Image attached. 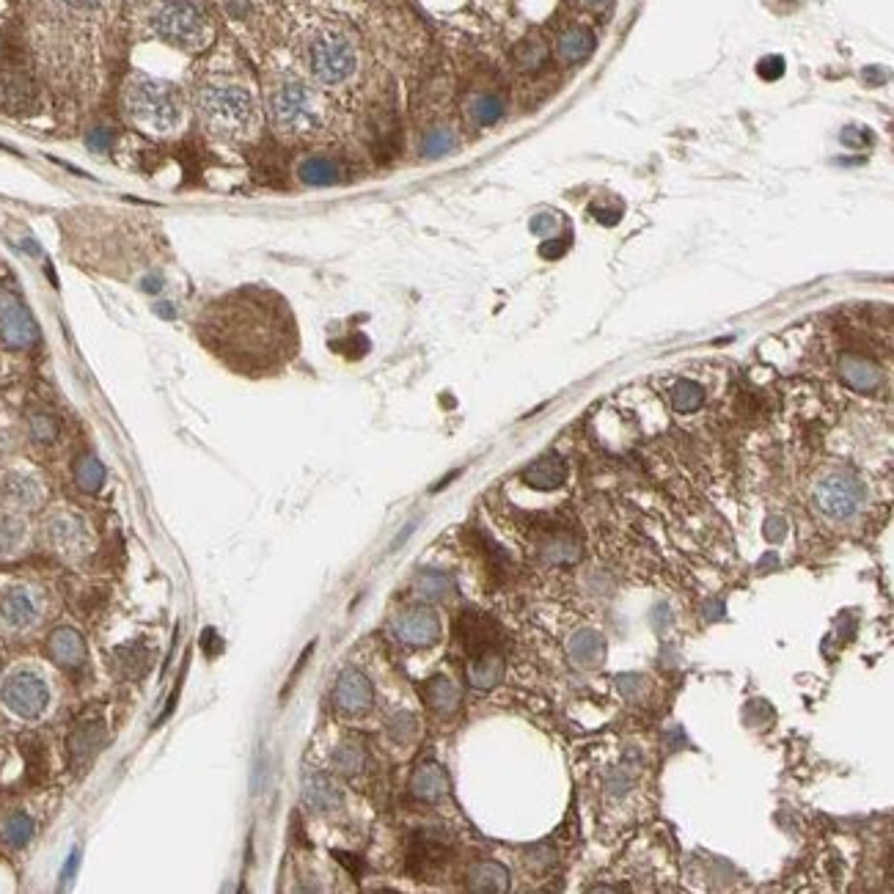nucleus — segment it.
I'll return each instance as SVG.
<instances>
[{
    "label": "nucleus",
    "instance_id": "f257e3e1",
    "mask_svg": "<svg viewBox=\"0 0 894 894\" xmlns=\"http://www.w3.org/2000/svg\"><path fill=\"white\" fill-rule=\"evenodd\" d=\"M199 339L223 364L248 377L273 375L298 353V328L287 300L243 287L204 306Z\"/></svg>",
    "mask_w": 894,
    "mask_h": 894
},
{
    "label": "nucleus",
    "instance_id": "f03ea898",
    "mask_svg": "<svg viewBox=\"0 0 894 894\" xmlns=\"http://www.w3.org/2000/svg\"><path fill=\"white\" fill-rule=\"evenodd\" d=\"M127 111L152 133H174L185 119L182 91L168 80L138 78L127 89Z\"/></svg>",
    "mask_w": 894,
    "mask_h": 894
},
{
    "label": "nucleus",
    "instance_id": "7ed1b4c3",
    "mask_svg": "<svg viewBox=\"0 0 894 894\" xmlns=\"http://www.w3.org/2000/svg\"><path fill=\"white\" fill-rule=\"evenodd\" d=\"M196 108L212 130L226 135L248 133L256 122L254 94L240 83H207L196 94Z\"/></svg>",
    "mask_w": 894,
    "mask_h": 894
},
{
    "label": "nucleus",
    "instance_id": "20e7f679",
    "mask_svg": "<svg viewBox=\"0 0 894 894\" xmlns=\"http://www.w3.org/2000/svg\"><path fill=\"white\" fill-rule=\"evenodd\" d=\"M267 111L281 133L309 135L322 127L320 94L306 80H281L267 100Z\"/></svg>",
    "mask_w": 894,
    "mask_h": 894
},
{
    "label": "nucleus",
    "instance_id": "39448f33",
    "mask_svg": "<svg viewBox=\"0 0 894 894\" xmlns=\"http://www.w3.org/2000/svg\"><path fill=\"white\" fill-rule=\"evenodd\" d=\"M152 31L168 45L196 50L210 39V17L196 0H166L152 14Z\"/></svg>",
    "mask_w": 894,
    "mask_h": 894
},
{
    "label": "nucleus",
    "instance_id": "423d86ee",
    "mask_svg": "<svg viewBox=\"0 0 894 894\" xmlns=\"http://www.w3.org/2000/svg\"><path fill=\"white\" fill-rule=\"evenodd\" d=\"M358 69V50L342 31H322L309 45V72L322 86H342Z\"/></svg>",
    "mask_w": 894,
    "mask_h": 894
},
{
    "label": "nucleus",
    "instance_id": "0eeeda50",
    "mask_svg": "<svg viewBox=\"0 0 894 894\" xmlns=\"http://www.w3.org/2000/svg\"><path fill=\"white\" fill-rule=\"evenodd\" d=\"M454 636H457V644L468 655V661H479V658H490V655H507V630L501 628L496 619L487 617L482 611H474V608L460 611L457 625H454Z\"/></svg>",
    "mask_w": 894,
    "mask_h": 894
},
{
    "label": "nucleus",
    "instance_id": "6e6552de",
    "mask_svg": "<svg viewBox=\"0 0 894 894\" xmlns=\"http://www.w3.org/2000/svg\"><path fill=\"white\" fill-rule=\"evenodd\" d=\"M815 501L823 515L845 520L864 504V485H861L859 476L848 471V468L831 471L815 487Z\"/></svg>",
    "mask_w": 894,
    "mask_h": 894
},
{
    "label": "nucleus",
    "instance_id": "1a4fd4ad",
    "mask_svg": "<svg viewBox=\"0 0 894 894\" xmlns=\"http://www.w3.org/2000/svg\"><path fill=\"white\" fill-rule=\"evenodd\" d=\"M0 699H3V705L9 707L14 716L25 718V721H34L50 705V688H47L42 674L20 669V672L6 677V683L0 688Z\"/></svg>",
    "mask_w": 894,
    "mask_h": 894
},
{
    "label": "nucleus",
    "instance_id": "9d476101",
    "mask_svg": "<svg viewBox=\"0 0 894 894\" xmlns=\"http://www.w3.org/2000/svg\"><path fill=\"white\" fill-rule=\"evenodd\" d=\"M39 339V325L25 300L0 281V342L9 350H28Z\"/></svg>",
    "mask_w": 894,
    "mask_h": 894
},
{
    "label": "nucleus",
    "instance_id": "9b49d317",
    "mask_svg": "<svg viewBox=\"0 0 894 894\" xmlns=\"http://www.w3.org/2000/svg\"><path fill=\"white\" fill-rule=\"evenodd\" d=\"M394 633L402 644L410 647H430L441 639V619L432 608H410L399 614L394 622Z\"/></svg>",
    "mask_w": 894,
    "mask_h": 894
},
{
    "label": "nucleus",
    "instance_id": "f8f14e48",
    "mask_svg": "<svg viewBox=\"0 0 894 894\" xmlns=\"http://www.w3.org/2000/svg\"><path fill=\"white\" fill-rule=\"evenodd\" d=\"M69 760H72V768L78 773H86L91 762L97 760V754L105 746V721L102 718H94V721H83L75 727V732L69 735Z\"/></svg>",
    "mask_w": 894,
    "mask_h": 894
},
{
    "label": "nucleus",
    "instance_id": "ddd939ff",
    "mask_svg": "<svg viewBox=\"0 0 894 894\" xmlns=\"http://www.w3.org/2000/svg\"><path fill=\"white\" fill-rule=\"evenodd\" d=\"M372 699H375V691H372V683L364 672L358 669H344L339 674V683H336V691H333V702L342 713H364L372 707Z\"/></svg>",
    "mask_w": 894,
    "mask_h": 894
},
{
    "label": "nucleus",
    "instance_id": "4468645a",
    "mask_svg": "<svg viewBox=\"0 0 894 894\" xmlns=\"http://www.w3.org/2000/svg\"><path fill=\"white\" fill-rule=\"evenodd\" d=\"M542 559L551 564H575L584 556V545L567 526H548L537 540Z\"/></svg>",
    "mask_w": 894,
    "mask_h": 894
},
{
    "label": "nucleus",
    "instance_id": "2eb2a0df",
    "mask_svg": "<svg viewBox=\"0 0 894 894\" xmlns=\"http://www.w3.org/2000/svg\"><path fill=\"white\" fill-rule=\"evenodd\" d=\"M300 793H303V804L309 806L311 812H336L344 801L339 784L333 782L331 776H325V773L320 771L303 773Z\"/></svg>",
    "mask_w": 894,
    "mask_h": 894
},
{
    "label": "nucleus",
    "instance_id": "dca6fc26",
    "mask_svg": "<svg viewBox=\"0 0 894 894\" xmlns=\"http://www.w3.org/2000/svg\"><path fill=\"white\" fill-rule=\"evenodd\" d=\"M839 377H842V383L850 386L853 391H861V394H872V391H878L881 388V380H883V372L881 366L870 361V358H864V355H856V353H845L839 358Z\"/></svg>",
    "mask_w": 894,
    "mask_h": 894
},
{
    "label": "nucleus",
    "instance_id": "f3484780",
    "mask_svg": "<svg viewBox=\"0 0 894 894\" xmlns=\"http://www.w3.org/2000/svg\"><path fill=\"white\" fill-rule=\"evenodd\" d=\"M449 861V842L438 834H416L413 850H410V870L416 875H430L438 872Z\"/></svg>",
    "mask_w": 894,
    "mask_h": 894
},
{
    "label": "nucleus",
    "instance_id": "a211bd4d",
    "mask_svg": "<svg viewBox=\"0 0 894 894\" xmlns=\"http://www.w3.org/2000/svg\"><path fill=\"white\" fill-rule=\"evenodd\" d=\"M50 658L64 669H78L86 661V639L75 628H56L47 641Z\"/></svg>",
    "mask_w": 894,
    "mask_h": 894
},
{
    "label": "nucleus",
    "instance_id": "6ab92c4d",
    "mask_svg": "<svg viewBox=\"0 0 894 894\" xmlns=\"http://www.w3.org/2000/svg\"><path fill=\"white\" fill-rule=\"evenodd\" d=\"M410 793L416 795L419 801H427V804H435L441 801L449 793V776L443 771V765L438 762H421L419 768L410 776Z\"/></svg>",
    "mask_w": 894,
    "mask_h": 894
},
{
    "label": "nucleus",
    "instance_id": "aec40b11",
    "mask_svg": "<svg viewBox=\"0 0 894 894\" xmlns=\"http://www.w3.org/2000/svg\"><path fill=\"white\" fill-rule=\"evenodd\" d=\"M597 39L586 25H567L562 34L556 36V56L564 64H581L595 53Z\"/></svg>",
    "mask_w": 894,
    "mask_h": 894
},
{
    "label": "nucleus",
    "instance_id": "412c9836",
    "mask_svg": "<svg viewBox=\"0 0 894 894\" xmlns=\"http://www.w3.org/2000/svg\"><path fill=\"white\" fill-rule=\"evenodd\" d=\"M47 537L61 553H78L89 542L83 520L75 515H56V518L47 520Z\"/></svg>",
    "mask_w": 894,
    "mask_h": 894
},
{
    "label": "nucleus",
    "instance_id": "4be33fe9",
    "mask_svg": "<svg viewBox=\"0 0 894 894\" xmlns=\"http://www.w3.org/2000/svg\"><path fill=\"white\" fill-rule=\"evenodd\" d=\"M0 619L14 630L31 628L36 622V603L34 597L28 595L25 589H9L0 595Z\"/></svg>",
    "mask_w": 894,
    "mask_h": 894
},
{
    "label": "nucleus",
    "instance_id": "5701e85b",
    "mask_svg": "<svg viewBox=\"0 0 894 894\" xmlns=\"http://www.w3.org/2000/svg\"><path fill=\"white\" fill-rule=\"evenodd\" d=\"M564 479H567V463L556 452L542 454L540 460H534L523 471V482L534 490H553V487L562 485Z\"/></svg>",
    "mask_w": 894,
    "mask_h": 894
},
{
    "label": "nucleus",
    "instance_id": "b1692460",
    "mask_svg": "<svg viewBox=\"0 0 894 894\" xmlns=\"http://www.w3.org/2000/svg\"><path fill=\"white\" fill-rule=\"evenodd\" d=\"M567 650H570V658L584 669H595L606 661V639H603V633L592 628L575 630Z\"/></svg>",
    "mask_w": 894,
    "mask_h": 894
},
{
    "label": "nucleus",
    "instance_id": "393cba45",
    "mask_svg": "<svg viewBox=\"0 0 894 894\" xmlns=\"http://www.w3.org/2000/svg\"><path fill=\"white\" fill-rule=\"evenodd\" d=\"M421 696H424V702H427V707H430L432 713H438V716H443V718L457 713L460 699H463V694H460L457 683H452V680H449V677H443V674H438V677L427 680V683H424V688H421Z\"/></svg>",
    "mask_w": 894,
    "mask_h": 894
},
{
    "label": "nucleus",
    "instance_id": "a878e982",
    "mask_svg": "<svg viewBox=\"0 0 894 894\" xmlns=\"http://www.w3.org/2000/svg\"><path fill=\"white\" fill-rule=\"evenodd\" d=\"M468 889L471 892H507V867H501L498 861H479L468 870Z\"/></svg>",
    "mask_w": 894,
    "mask_h": 894
},
{
    "label": "nucleus",
    "instance_id": "bb28decb",
    "mask_svg": "<svg viewBox=\"0 0 894 894\" xmlns=\"http://www.w3.org/2000/svg\"><path fill=\"white\" fill-rule=\"evenodd\" d=\"M339 166L333 163L331 157L314 155L309 160H303L298 168V177L303 185H311V188H325V185H333L339 182Z\"/></svg>",
    "mask_w": 894,
    "mask_h": 894
},
{
    "label": "nucleus",
    "instance_id": "cd10ccee",
    "mask_svg": "<svg viewBox=\"0 0 894 894\" xmlns=\"http://www.w3.org/2000/svg\"><path fill=\"white\" fill-rule=\"evenodd\" d=\"M75 482L83 493H97L105 485V465L100 463L97 454H80L75 463Z\"/></svg>",
    "mask_w": 894,
    "mask_h": 894
},
{
    "label": "nucleus",
    "instance_id": "c85d7f7f",
    "mask_svg": "<svg viewBox=\"0 0 894 894\" xmlns=\"http://www.w3.org/2000/svg\"><path fill=\"white\" fill-rule=\"evenodd\" d=\"M416 595L421 600H443L454 592V578L449 573H441V570H427L416 578Z\"/></svg>",
    "mask_w": 894,
    "mask_h": 894
},
{
    "label": "nucleus",
    "instance_id": "c756f323",
    "mask_svg": "<svg viewBox=\"0 0 894 894\" xmlns=\"http://www.w3.org/2000/svg\"><path fill=\"white\" fill-rule=\"evenodd\" d=\"M364 765H366V751L361 740H344V743H339L336 751H333V768L339 773L353 776V773L364 771Z\"/></svg>",
    "mask_w": 894,
    "mask_h": 894
},
{
    "label": "nucleus",
    "instance_id": "7c9ffc66",
    "mask_svg": "<svg viewBox=\"0 0 894 894\" xmlns=\"http://www.w3.org/2000/svg\"><path fill=\"white\" fill-rule=\"evenodd\" d=\"M149 658H152V650L144 647L141 641L116 650V666L122 669L124 677H141L146 672V666H149Z\"/></svg>",
    "mask_w": 894,
    "mask_h": 894
},
{
    "label": "nucleus",
    "instance_id": "2f4dec72",
    "mask_svg": "<svg viewBox=\"0 0 894 894\" xmlns=\"http://www.w3.org/2000/svg\"><path fill=\"white\" fill-rule=\"evenodd\" d=\"M669 399H672V408L677 413H696V410L705 405V388L694 383V380H680L672 388Z\"/></svg>",
    "mask_w": 894,
    "mask_h": 894
},
{
    "label": "nucleus",
    "instance_id": "473e14b6",
    "mask_svg": "<svg viewBox=\"0 0 894 894\" xmlns=\"http://www.w3.org/2000/svg\"><path fill=\"white\" fill-rule=\"evenodd\" d=\"M34 837V820L23 812L12 815L6 823H3V839L12 845V848H25Z\"/></svg>",
    "mask_w": 894,
    "mask_h": 894
},
{
    "label": "nucleus",
    "instance_id": "72a5a7b5",
    "mask_svg": "<svg viewBox=\"0 0 894 894\" xmlns=\"http://www.w3.org/2000/svg\"><path fill=\"white\" fill-rule=\"evenodd\" d=\"M504 116V102L496 94H479L474 102H471V119L476 124H496L498 119Z\"/></svg>",
    "mask_w": 894,
    "mask_h": 894
},
{
    "label": "nucleus",
    "instance_id": "f704fd0d",
    "mask_svg": "<svg viewBox=\"0 0 894 894\" xmlns=\"http://www.w3.org/2000/svg\"><path fill=\"white\" fill-rule=\"evenodd\" d=\"M3 490L17 504H36L39 501V485H36L34 479H28V476L12 474L3 482Z\"/></svg>",
    "mask_w": 894,
    "mask_h": 894
},
{
    "label": "nucleus",
    "instance_id": "c9c22d12",
    "mask_svg": "<svg viewBox=\"0 0 894 894\" xmlns=\"http://www.w3.org/2000/svg\"><path fill=\"white\" fill-rule=\"evenodd\" d=\"M388 735H391L394 743L405 746V743L416 740V735H419V721H416L413 713H397V716L388 721Z\"/></svg>",
    "mask_w": 894,
    "mask_h": 894
},
{
    "label": "nucleus",
    "instance_id": "e433bc0d",
    "mask_svg": "<svg viewBox=\"0 0 894 894\" xmlns=\"http://www.w3.org/2000/svg\"><path fill=\"white\" fill-rule=\"evenodd\" d=\"M545 58H548V47L537 42V39H526V42H520L515 47V61H518L523 69H537L545 64Z\"/></svg>",
    "mask_w": 894,
    "mask_h": 894
},
{
    "label": "nucleus",
    "instance_id": "4c0bfd02",
    "mask_svg": "<svg viewBox=\"0 0 894 894\" xmlns=\"http://www.w3.org/2000/svg\"><path fill=\"white\" fill-rule=\"evenodd\" d=\"M31 435L39 443H53L58 438V421L50 413H34L31 416Z\"/></svg>",
    "mask_w": 894,
    "mask_h": 894
},
{
    "label": "nucleus",
    "instance_id": "58836bf2",
    "mask_svg": "<svg viewBox=\"0 0 894 894\" xmlns=\"http://www.w3.org/2000/svg\"><path fill=\"white\" fill-rule=\"evenodd\" d=\"M23 534H25L23 520L12 518V515L0 518V548H3V551H12L14 545H20Z\"/></svg>",
    "mask_w": 894,
    "mask_h": 894
},
{
    "label": "nucleus",
    "instance_id": "ea45409f",
    "mask_svg": "<svg viewBox=\"0 0 894 894\" xmlns=\"http://www.w3.org/2000/svg\"><path fill=\"white\" fill-rule=\"evenodd\" d=\"M452 146H454V138L449 130H432V133L424 138V155L441 157V155H446Z\"/></svg>",
    "mask_w": 894,
    "mask_h": 894
},
{
    "label": "nucleus",
    "instance_id": "a19ab883",
    "mask_svg": "<svg viewBox=\"0 0 894 894\" xmlns=\"http://www.w3.org/2000/svg\"><path fill=\"white\" fill-rule=\"evenodd\" d=\"M113 144V133L108 127H97V130H91L89 133V146L94 152H105V149H111Z\"/></svg>",
    "mask_w": 894,
    "mask_h": 894
},
{
    "label": "nucleus",
    "instance_id": "79ce46f5",
    "mask_svg": "<svg viewBox=\"0 0 894 894\" xmlns=\"http://www.w3.org/2000/svg\"><path fill=\"white\" fill-rule=\"evenodd\" d=\"M61 6H67L72 12H100L105 0H58Z\"/></svg>",
    "mask_w": 894,
    "mask_h": 894
},
{
    "label": "nucleus",
    "instance_id": "37998d69",
    "mask_svg": "<svg viewBox=\"0 0 894 894\" xmlns=\"http://www.w3.org/2000/svg\"><path fill=\"white\" fill-rule=\"evenodd\" d=\"M757 69H760L762 78L773 80V78H779V75H782V72H784V61L779 56L765 58V61H762V64Z\"/></svg>",
    "mask_w": 894,
    "mask_h": 894
},
{
    "label": "nucleus",
    "instance_id": "c03bdc74",
    "mask_svg": "<svg viewBox=\"0 0 894 894\" xmlns=\"http://www.w3.org/2000/svg\"><path fill=\"white\" fill-rule=\"evenodd\" d=\"M765 534H768V540L779 542L784 537V520H768V526H765Z\"/></svg>",
    "mask_w": 894,
    "mask_h": 894
},
{
    "label": "nucleus",
    "instance_id": "a18cd8bd",
    "mask_svg": "<svg viewBox=\"0 0 894 894\" xmlns=\"http://www.w3.org/2000/svg\"><path fill=\"white\" fill-rule=\"evenodd\" d=\"M586 6H589V9H603V6H606V3H611V0H584Z\"/></svg>",
    "mask_w": 894,
    "mask_h": 894
},
{
    "label": "nucleus",
    "instance_id": "49530a36",
    "mask_svg": "<svg viewBox=\"0 0 894 894\" xmlns=\"http://www.w3.org/2000/svg\"><path fill=\"white\" fill-rule=\"evenodd\" d=\"M0 47H3V42H0Z\"/></svg>",
    "mask_w": 894,
    "mask_h": 894
}]
</instances>
